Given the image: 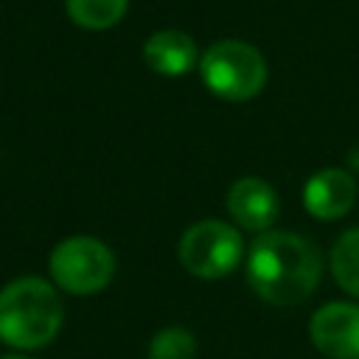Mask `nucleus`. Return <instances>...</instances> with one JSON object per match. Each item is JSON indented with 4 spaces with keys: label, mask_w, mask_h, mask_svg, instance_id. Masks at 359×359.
I'll return each instance as SVG.
<instances>
[{
    "label": "nucleus",
    "mask_w": 359,
    "mask_h": 359,
    "mask_svg": "<svg viewBox=\"0 0 359 359\" xmlns=\"http://www.w3.org/2000/svg\"><path fill=\"white\" fill-rule=\"evenodd\" d=\"M323 278L320 247L289 230L258 233L247 252V283L272 306H297L311 297Z\"/></svg>",
    "instance_id": "nucleus-1"
},
{
    "label": "nucleus",
    "mask_w": 359,
    "mask_h": 359,
    "mask_svg": "<svg viewBox=\"0 0 359 359\" xmlns=\"http://www.w3.org/2000/svg\"><path fill=\"white\" fill-rule=\"evenodd\" d=\"M65 320V306L56 286L45 278H14L0 289V342L17 351L50 345Z\"/></svg>",
    "instance_id": "nucleus-2"
},
{
    "label": "nucleus",
    "mask_w": 359,
    "mask_h": 359,
    "mask_svg": "<svg viewBox=\"0 0 359 359\" xmlns=\"http://www.w3.org/2000/svg\"><path fill=\"white\" fill-rule=\"evenodd\" d=\"M205 87L224 101H250L266 84V62L258 48L241 39L213 42L199 56Z\"/></svg>",
    "instance_id": "nucleus-3"
},
{
    "label": "nucleus",
    "mask_w": 359,
    "mask_h": 359,
    "mask_svg": "<svg viewBox=\"0 0 359 359\" xmlns=\"http://www.w3.org/2000/svg\"><path fill=\"white\" fill-rule=\"evenodd\" d=\"M48 269L62 292L87 297L109 286L115 275V255L101 238L70 236L50 250Z\"/></svg>",
    "instance_id": "nucleus-4"
},
{
    "label": "nucleus",
    "mask_w": 359,
    "mask_h": 359,
    "mask_svg": "<svg viewBox=\"0 0 359 359\" xmlns=\"http://www.w3.org/2000/svg\"><path fill=\"white\" fill-rule=\"evenodd\" d=\"M177 255L191 275L205 280H219L238 266L244 255V238L230 222L202 219L182 233Z\"/></svg>",
    "instance_id": "nucleus-5"
},
{
    "label": "nucleus",
    "mask_w": 359,
    "mask_h": 359,
    "mask_svg": "<svg viewBox=\"0 0 359 359\" xmlns=\"http://www.w3.org/2000/svg\"><path fill=\"white\" fill-rule=\"evenodd\" d=\"M309 337L328 359H359V306L334 300L311 314Z\"/></svg>",
    "instance_id": "nucleus-6"
},
{
    "label": "nucleus",
    "mask_w": 359,
    "mask_h": 359,
    "mask_svg": "<svg viewBox=\"0 0 359 359\" xmlns=\"http://www.w3.org/2000/svg\"><path fill=\"white\" fill-rule=\"evenodd\" d=\"M227 213L230 219L250 233H266L272 230L278 213H280V202L275 188L261 180V177H241L227 188Z\"/></svg>",
    "instance_id": "nucleus-7"
},
{
    "label": "nucleus",
    "mask_w": 359,
    "mask_h": 359,
    "mask_svg": "<svg viewBox=\"0 0 359 359\" xmlns=\"http://www.w3.org/2000/svg\"><path fill=\"white\" fill-rule=\"evenodd\" d=\"M359 196L353 174L345 168H320L303 185V205L314 219H342Z\"/></svg>",
    "instance_id": "nucleus-8"
},
{
    "label": "nucleus",
    "mask_w": 359,
    "mask_h": 359,
    "mask_svg": "<svg viewBox=\"0 0 359 359\" xmlns=\"http://www.w3.org/2000/svg\"><path fill=\"white\" fill-rule=\"evenodd\" d=\"M196 42L177 28L154 31L143 45L146 65L160 76H182L196 65Z\"/></svg>",
    "instance_id": "nucleus-9"
},
{
    "label": "nucleus",
    "mask_w": 359,
    "mask_h": 359,
    "mask_svg": "<svg viewBox=\"0 0 359 359\" xmlns=\"http://www.w3.org/2000/svg\"><path fill=\"white\" fill-rule=\"evenodd\" d=\"M334 280L353 297H359V227L345 230L328 255Z\"/></svg>",
    "instance_id": "nucleus-10"
},
{
    "label": "nucleus",
    "mask_w": 359,
    "mask_h": 359,
    "mask_svg": "<svg viewBox=\"0 0 359 359\" xmlns=\"http://www.w3.org/2000/svg\"><path fill=\"white\" fill-rule=\"evenodd\" d=\"M129 0H67V17L87 31L112 28L126 14Z\"/></svg>",
    "instance_id": "nucleus-11"
},
{
    "label": "nucleus",
    "mask_w": 359,
    "mask_h": 359,
    "mask_svg": "<svg viewBox=\"0 0 359 359\" xmlns=\"http://www.w3.org/2000/svg\"><path fill=\"white\" fill-rule=\"evenodd\" d=\"M196 356V337L182 325L160 328L146 351V359H194Z\"/></svg>",
    "instance_id": "nucleus-12"
},
{
    "label": "nucleus",
    "mask_w": 359,
    "mask_h": 359,
    "mask_svg": "<svg viewBox=\"0 0 359 359\" xmlns=\"http://www.w3.org/2000/svg\"><path fill=\"white\" fill-rule=\"evenodd\" d=\"M0 359H28V356H22V353H6V356H0Z\"/></svg>",
    "instance_id": "nucleus-13"
}]
</instances>
